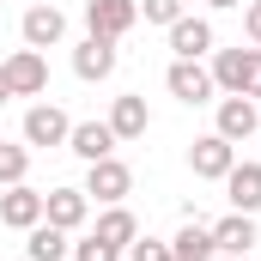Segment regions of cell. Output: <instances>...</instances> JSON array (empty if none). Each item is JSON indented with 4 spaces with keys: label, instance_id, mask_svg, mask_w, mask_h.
I'll use <instances>...</instances> for the list:
<instances>
[{
    "label": "cell",
    "instance_id": "cell-8",
    "mask_svg": "<svg viewBox=\"0 0 261 261\" xmlns=\"http://www.w3.org/2000/svg\"><path fill=\"white\" fill-rule=\"evenodd\" d=\"M213 134H225L231 146H237V140H249V134H261L255 97H219V128H213Z\"/></svg>",
    "mask_w": 261,
    "mask_h": 261
},
{
    "label": "cell",
    "instance_id": "cell-23",
    "mask_svg": "<svg viewBox=\"0 0 261 261\" xmlns=\"http://www.w3.org/2000/svg\"><path fill=\"white\" fill-rule=\"evenodd\" d=\"M128 261H176V255H170V243H158V237H134Z\"/></svg>",
    "mask_w": 261,
    "mask_h": 261
},
{
    "label": "cell",
    "instance_id": "cell-20",
    "mask_svg": "<svg viewBox=\"0 0 261 261\" xmlns=\"http://www.w3.org/2000/svg\"><path fill=\"white\" fill-rule=\"evenodd\" d=\"M91 237H97V243H110V249H128L134 237H140V219H134L128 206L116 200V206H110V213L97 219V231H91Z\"/></svg>",
    "mask_w": 261,
    "mask_h": 261
},
{
    "label": "cell",
    "instance_id": "cell-18",
    "mask_svg": "<svg viewBox=\"0 0 261 261\" xmlns=\"http://www.w3.org/2000/svg\"><path fill=\"white\" fill-rule=\"evenodd\" d=\"M152 128V110H146V97H116V110H110V134L116 140H140V134Z\"/></svg>",
    "mask_w": 261,
    "mask_h": 261
},
{
    "label": "cell",
    "instance_id": "cell-28",
    "mask_svg": "<svg viewBox=\"0 0 261 261\" xmlns=\"http://www.w3.org/2000/svg\"><path fill=\"white\" fill-rule=\"evenodd\" d=\"M213 261H243V255H213Z\"/></svg>",
    "mask_w": 261,
    "mask_h": 261
},
{
    "label": "cell",
    "instance_id": "cell-6",
    "mask_svg": "<svg viewBox=\"0 0 261 261\" xmlns=\"http://www.w3.org/2000/svg\"><path fill=\"white\" fill-rule=\"evenodd\" d=\"M164 85H170V97L176 103H213V67L200 61H170V73H164Z\"/></svg>",
    "mask_w": 261,
    "mask_h": 261
},
{
    "label": "cell",
    "instance_id": "cell-14",
    "mask_svg": "<svg viewBox=\"0 0 261 261\" xmlns=\"http://www.w3.org/2000/svg\"><path fill=\"white\" fill-rule=\"evenodd\" d=\"M213 249L219 255H249L255 249V213H231L213 225Z\"/></svg>",
    "mask_w": 261,
    "mask_h": 261
},
{
    "label": "cell",
    "instance_id": "cell-9",
    "mask_svg": "<svg viewBox=\"0 0 261 261\" xmlns=\"http://www.w3.org/2000/svg\"><path fill=\"white\" fill-rule=\"evenodd\" d=\"M67 134H73V122H67V110H55V103H37L24 116V146H67Z\"/></svg>",
    "mask_w": 261,
    "mask_h": 261
},
{
    "label": "cell",
    "instance_id": "cell-13",
    "mask_svg": "<svg viewBox=\"0 0 261 261\" xmlns=\"http://www.w3.org/2000/svg\"><path fill=\"white\" fill-rule=\"evenodd\" d=\"M73 73H79V79H110V73H116V43L85 31V43L73 49Z\"/></svg>",
    "mask_w": 261,
    "mask_h": 261
},
{
    "label": "cell",
    "instance_id": "cell-4",
    "mask_svg": "<svg viewBox=\"0 0 261 261\" xmlns=\"http://www.w3.org/2000/svg\"><path fill=\"white\" fill-rule=\"evenodd\" d=\"M128 189H134V170L110 152V158H97L91 170H85V195L91 200H103V206H116V200H128Z\"/></svg>",
    "mask_w": 261,
    "mask_h": 261
},
{
    "label": "cell",
    "instance_id": "cell-7",
    "mask_svg": "<svg viewBox=\"0 0 261 261\" xmlns=\"http://www.w3.org/2000/svg\"><path fill=\"white\" fill-rule=\"evenodd\" d=\"M0 225H6V231H31V225H43V195L24 189V182L0 189Z\"/></svg>",
    "mask_w": 261,
    "mask_h": 261
},
{
    "label": "cell",
    "instance_id": "cell-25",
    "mask_svg": "<svg viewBox=\"0 0 261 261\" xmlns=\"http://www.w3.org/2000/svg\"><path fill=\"white\" fill-rule=\"evenodd\" d=\"M243 37L261 49V0H249V6H243Z\"/></svg>",
    "mask_w": 261,
    "mask_h": 261
},
{
    "label": "cell",
    "instance_id": "cell-5",
    "mask_svg": "<svg viewBox=\"0 0 261 261\" xmlns=\"http://www.w3.org/2000/svg\"><path fill=\"white\" fill-rule=\"evenodd\" d=\"M6 85H12V97H43V91H49V61H43V49L6 55Z\"/></svg>",
    "mask_w": 261,
    "mask_h": 261
},
{
    "label": "cell",
    "instance_id": "cell-2",
    "mask_svg": "<svg viewBox=\"0 0 261 261\" xmlns=\"http://www.w3.org/2000/svg\"><path fill=\"white\" fill-rule=\"evenodd\" d=\"M134 24H140V0H85V31L91 37L122 43Z\"/></svg>",
    "mask_w": 261,
    "mask_h": 261
},
{
    "label": "cell",
    "instance_id": "cell-19",
    "mask_svg": "<svg viewBox=\"0 0 261 261\" xmlns=\"http://www.w3.org/2000/svg\"><path fill=\"white\" fill-rule=\"evenodd\" d=\"M170 255H176V261H213V255H219V249H213V225L189 219V225L170 237Z\"/></svg>",
    "mask_w": 261,
    "mask_h": 261
},
{
    "label": "cell",
    "instance_id": "cell-15",
    "mask_svg": "<svg viewBox=\"0 0 261 261\" xmlns=\"http://www.w3.org/2000/svg\"><path fill=\"white\" fill-rule=\"evenodd\" d=\"M67 146L85 158V164H97V158H110L122 140L110 134V122H73V134H67Z\"/></svg>",
    "mask_w": 261,
    "mask_h": 261
},
{
    "label": "cell",
    "instance_id": "cell-27",
    "mask_svg": "<svg viewBox=\"0 0 261 261\" xmlns=\"http://www.w3.org/2000/svg\"><path fill=\"white\" fill-rule=\"evenodd\" d=\"M206 6H219V12H225V6H243V0H206Z\"/></svg>",
    "mask_w": 261,
    "mask_h": 261
},
{
    "label": "cell",
    "instance_id": "cell-16",
    "mask_svg": "<svg viewBox=\"0 0 261 261\" xmlns=\"http://www.w3.org/2000/svg\"><path fill=\"white\" fill-rule=\"evenodd\" d=\"M24 255H31V261H67V255H73V243H67L61 225H49V219H43V225H31V231H24Z\"/></svg>",
    "mask_w": 261,
    "mask_h": 261
},
{
    "label": "cell",
    "instance_id": "cell-22",
    "mask_svg": "<svg viewBox=\"0 0 261 261\" xmlns=\"http://www.w3.org/2000/svg\"><path fill=\"white\" fill-rule=\"evenodd\" d=\"M140 18L146 24H176L182 18V0H140Z\"/></svg>",
    "mask_w": 261,
    "mask_h": 261
},
{
    "label": "cell",
    "instance_id": "cell-21",
    "mask_svg": "<svg viewBox=\"0 0 261 261\" xmlns=\"http://www.w3.org/2000/svg\"><path fill=\"white\" fill-rule=\"evenodd\" d=\"M24 170H31V146H6L0 140V189L24 182Z\"/></svg>",
    "mask_w": 261,
    "mask_h": 261
},
{
    "label": "cell",
    "instance_id": "cell-24",
    "mask_svg": "<svg viewBox=\"0 0 261 261\" xmlns=\"http://www.w3.org/2000/svg\"><path fill=\"white\" fill-rule=\"evenodd\" d=\"M73 261H122V249H110V243L85 237V243H73Z\"/></svg>",
    "mask_w": 261,
    "mask_h": 261
},
{
    "label": "cell",
    "instance_id": "cell-12",
    "mask_svg": "<svg viewBox=\"0 0 261 261\" xmlns=\"http://www.w3.org/2000/svg\"><path fill=\"white\" fill-rule=\"evenodd\" d=\"M170 49H176V61H200V55H213V24L182 12V18L170 24Z\"/></svg>",
    "mask_w": 261,
    "mask_h": 261
},
{
    "label": "cell",
    "instance_id": "cell-3",
    "mask_svg": "<svg viewBox=\"0 0 261 261\" xmlns=\"http://www.w3.org/2000/svg\"><path fill=\"white\" fill-rule=\"evenodd\" d=\"M231 164H237V146H231L225 134H200L195 146H189V170L206 176V182H225V176H231Z\"/></svg>",
    "mask_w": 261,
    "mask_h": 261
},
{
    "label": "cell",
    "instance_id": "cell-11",
    "mask_svg": "<svg viewBox=\"0 0 261 261\" xmlns=\"http://www.w3.org/2000/svg\"><path fill=\"white\" fill-rule=\"evenodd\" d=\"M18 31H24V49H55L67 37V18H61V6H31L18 18Z\"/></svg>",
    "mask_w": 261,
    "mask_h": 261
},
{
    "label": "cell",
    "instance_id": "cell-1",
    "mask_svg": "<svg viewBox=\"0 0 261 261\" xmlns=\"http://www.w3.org/2000/svg\"><path fill=\"white\" fill-rule=\"evenodd\" d=\"M213 85L225 97H261V49H219L213 55Z\"/></svg>",
    "mask_w": 261,
    "mask_h": 261
},
{
    "label": "cell",
    "instance_id": "cell-10",
    "mask_svg": "<svg viewBox=\"0 0 261 261\" xmlns=\"http://www.w3.org/2000/svg\"><path fill=\"white\" fill-rule=\"evenodd\" d=\"M85 213H91V195H85V189H49V195H43V219L61 225V231H79Z\"/></svg>",
    "mask_w": 261,
    "mask_h": 261
},
{
    "label": "cell",
    "instance_id": "cell-26",
    "mask_svg": "<svg viewBox=\"0 0 261 261\" xmlns=\"http://www.w3.org/2000/svg\"><path fill=\"white\" fill-rule=\"evenodd\" d=\"M6 97H12V85H6V61H0V103H6Z\"/></svg>",
    "mask_w": 261,
    "mask_h": 261
},
{
    "label": "cell",
    "instance_id": "cell-17",
    "mask_svg": "<svg viewBox=\"0 0 261 261\" xmlns=\"http://www.w3.org/2000/svg\"><path fill=\"white\" fill-rule=\"evenodd\" d=\"M225 195H231V206H237V213H261V164H231Z\"/></svg>",
    "mask_w": 261,
    "mask_h": 261
}]
</instances>
